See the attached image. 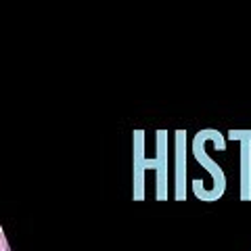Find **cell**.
I'll use <instances>...</instances> for the list:
<instances>
[{"label":"cell","instance_id":"6da1fadb","mask_svg":"<svg viewBox=\"0 0 251 251\" xmlns=\"http://www.w3.org/2000/svg\"><path fill=\"white\" fill-rule=\"evenodd\" d=\"M218 136H222L220 132H214V130H205V132H201V134H197V140H195V155H197V159L205 166V170L209 172V174H214V188L207 193V201L209 199H218V197H222L224 195V188H226V178H224V172L220 166H216L214 161L207 157L205 153V147L207 143H211V140H216Z\"/></svg>","mask_w":251,"mask_h":251},{"label":"cell","instance_id":"7a4b0ae2","mask_svg":"<svg viewBox=\"0 0 251 251\" xmlns=\"http://www.w3.org/2000/svg\"><path fill=\"white\" fill-rule=\"evenodd\" d=\"M230 138L241 143V199L251 201V130H232Z\"/></svg>","mask_w":251,"mask_h":251},{"label":"cell","instance_id":"3957f363","mask_svg":"<svg viewBox=\"0 0 251 251\" xmlns=\"http://www.w3.org/2000/svg\"><path fill=\"white\" fill-rule=\"evenodd\" d=\"M184 132H178V199L184 197L182 193V182H184Z\"/></svg>","mask_w":251,"mask_h":251},{"label":"cell","instance_id":"277c9868","mask_svg":"<svg viewBox=\"0 0 251 251\" xmlns=\"http://www.w3.org/2000/svg\"><path fill=\"white\" fill-rule=\"evenodd\" d=\"M0 251H11V249H9V243H6L4 234H2V230H0Z\"/></svg>","mask_w":251,"mask_h":251}]
</instances>
